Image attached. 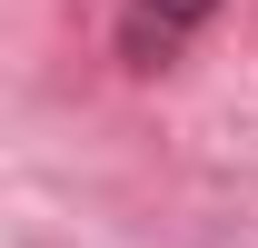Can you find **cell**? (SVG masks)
Instances as JSON below:
<instances>
[{
    "mask_svg": "<svg viewBox=\"0 0 258 248\" xmlns=\"http://www.w3.org/2000/svg\"><path fill=\"white\" fill-rule=\"evenodd\" d=\"M219 0H129V30H119V50H129V70H159L179 40L209 20Z\"/></svg>",
    "mask_w": 258,
    "mask_h": 248,
    "instance_id": "cell-1",
    "label": "cell"
}]
</instances>
